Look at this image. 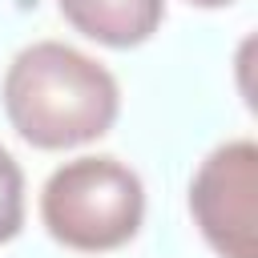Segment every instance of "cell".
Here are the masks:
<instances>
[{
  "mask_svg": "<svg viewBox=\"0 0 258 258\" xmlns=\"http://www.w3.org/2000/svg\"><path fill=\"white\" fill-rule=\"evenodd\" d=\"M189 214L218 258H258V145L250 137L206 153L189 181Z\"/></svg>",
  "mask_w": 258,
  "mask_h": 258,
  "instance_id": "3",
  "label": "cell"
},
{
  "mask_svg": "<svg viewBox=\"0 0 258 258\" xmlns=\"http://www.w3.org/2000/svg\"><path fill=\"white\" fill-rule=\"evenodd\" d=\"M56 8L81 36L105 48H137L165 20V0H56Z\"/></svg>",
  "mask_w": 258,
  "mask_h": 258,
  "instance_id": "4",
  "label": "cell"
},
{
  "mask_svg": "<svg viewBox=\"0 0 258 258\" xmlns=\"http://www.w3.org/2000/svg\"><path fill=\"white\" fill-rule=\"evenodd\" d=\"M24 226V173L16 157L0 145V242L16 238Z\"/></svg>",
  "mask_w": 258,
  "mask_h": 258,
  "instance_id": "5",
  "label": "cell"
},
{
  "mask_svg": "<svg viewBox=\"0 0 258 258\" xmlns=\"http://www.w3.org/2000/svg\"><path fill=\"white\" fill-rule=\"evenodd\" d=\"M185 4H194V8H226L234 0H185Z\"/></svg>",
  "mask_w": 258,
  "mask_h": 258,
  "instance_id": "6",
  "label": "cell"
},
{
  "mask_svg": "<svg viewBox=\"0 0 258 258\" xmlns=\"http://www.w3.org/2000/svg\"><path fill=\"white\" fill-rule=\"evenodd\" d=\"M4 117L32 149H77L105 137L121 113L117 77L64 40L20 48L4 73Z\"/></svg>",
  "mask_w": 258,
  "mask_h": 258,
  "instance_id": "1",
  "label": "cell"
},
{
  "mask_svg": "<svg viewBox=\"0 0 258 258\" xmlns=\"http://www.w3.org/2000/svg\"><path fill=\"white\" fill-rule=\"evenodd\" d=\"M40 222L48 238L69 250H121L145 222V185L109 153L73 157L48 173L40 189Z\"/></svg>",
  "mask_w": 258,
  "mask_h": 258,
  "instance_id": "2",
  "label": "cell"
}]
</instances>
